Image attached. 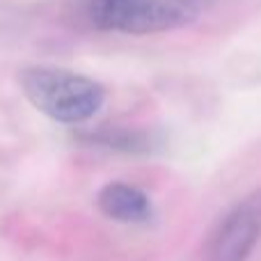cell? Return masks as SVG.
Here are the masks:
<instances>
[{
    "label": "cell",
    "instance_id": "cell-1",
    "mask_svg": "<svg viewBox=\"0 0 261 261\" xmlns=\"http://www.w3.org/2000/svg\"><path fill=\"white\" fill-rule=\"evenodd\" d=\"M18 85L41 115L69 126L99 115L106 101L101 83L62 67H25L18 73Z\"/></svg>",
    "mask_w": 261,
    "mask_h": 261
},
{
    "label": "cell",
    "instance_id": "cell-2",
    "mask_svg": "<svg viewBox=\"0 0 261 261\" xmlns=\"http://www.w3.org/2000/svg\"><path fill=\"white\" fill-rule=\"evenodd\" d=\"M195 0H87L94 28L124 35H151L188 25L197 16Z\"/></svg>",
    "mask_w": 261,
    "mask_h": 261
},
{
    "label": "cell",
    "instance_id": "cell-3",
    "mask_svg": "<svg viewBox=\"0 0 261 261\" xmlns=\"http://www.w3.org/2000/svg\"><path fill=\"white\" fill-rule=\"evenodd\" d=\"M261 239V197L227 211L206 241V261H248Z\"/></svg>",
    "mask_w": 261,
    "mask_h": 261
},
{
    "label": "cell",
    "instance_id": "cell-4",
    "mask_svg": "<svg viewBox=\"0 0 261 261\" xmlns=\"http://www.w3.org/2000/svg\"><path fill=\"white\" fill-rule=\"evenodd\" d=\"M96 206L110 220L124 225H144L153 218V202L142 188L124 181L106 184L96 195Z\"/></svg>",
    "mask_w": 261,
    "mask_h": 261
},
{
    "label": "cell",
    "instance_id": "cell-5",
    "mask_svg": "<svg viewBox=\"0 0 261 261\" xmlns=\"http://www.w3.org/2000/svg\"><path fill=\"white\" fill-rule=\"evenodd\" d=\"M87 142L99 144L106 149H117V151H130V153H144L153 151L151 133H138V130H122V128H106V130H92V133H83Z\"/></svg>",
    "mask_w": 261,
    "mask_h": 261
}]
</instances>
